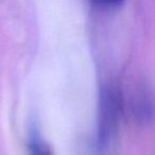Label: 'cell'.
Returning <instances> with one entry per match:
<instances>
[{"label":"cell","instance_id":"obj_1","mask_svg":"<svg viewBox=\"0 0 155 155\" xmlns=\"http://www.w3.org/2000/svg\"><path fill=\"white\" fill-rule=\"evenodd\" d=\"M117 119V101L115 94L110 88L102 89L100 97L99 127H98V144L99 149H104L110 140L115 130Z\"/></svg>","mask_w":155,"mask_h":155},{"label":"cell","instance_id":"obj_2","mask_svg":"<svg viewBox=\"0 0 155 155\" xmlns=\"http://www.w3.org/2000/svg\"><path fill=\"white\" fill-rule=\"evenodd\" d=\"M29 155H52L49 146L43 140L36 131H32L28 146Z\"/></svg>","mask_w":155,"mask_h":155},{"label":"cell","instance_id":"obj_3","mask_svg":"<svg viewBox=\"0 0 155 155\" xmlns=\"http://www.w3.org/2000/svg\"><path fill=\"white\" fill-rule=\"evenodd\" d=\"M95 2L99 3V5H117L122 0H94Z\"/></svg>","mask_w":155,"mask_h":155}]
</instances>
